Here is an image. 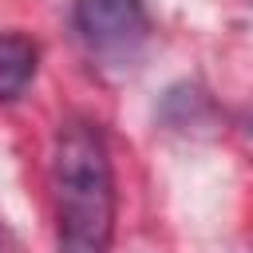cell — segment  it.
I'll list each match as a JSON object with an SVG mask.
<instances>
[{
	"label": "cell",
	"instance_id": "1",
	"mask_svg": "<svg viewBox=\"0 0 253 253\" xmlns=\"http://www.w3.org/2000/svg\"><path fill=\"white\" fill-rule=\"evenodd\" d=\"M51 206L59 253H111L115 174L107 138L91 119H67L51 142Z\"/></svg>",
	"mask_w": 253,
	"mask_h": 253
},
{
	"label": "cell",
	"instance_id": "2",
	"mask_svg": "<svg viewBox=\"0 0 253 253\" xmlns=\"http://www.w3.org/2000/svg\"><path fill=\"white\" fill-rule=\"evenodd\" d=\"M71 20L87 51L115 67H130L150 32L142 0H75Z\"/></svg>",
	"mask_w": 253,
	"mask_h": 253
},
{
	"label": "cell",
	"instance_id": "3",
	"mask_svg": "<svg viewBox=\"0 0 253 253\" xmlns=\"http://www.w3.org/2000/svg\"><path fill=\"white\" fill-rule=\"evenodd\" d=\"M40 47L20 32H0V99L24 95V87L36 79Z\"/></svg>",
	"mask_w": 253,
	"mask_h": 253
}]
</instances>
